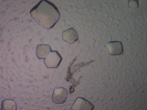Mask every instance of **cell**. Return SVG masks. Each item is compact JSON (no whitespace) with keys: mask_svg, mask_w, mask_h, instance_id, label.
I'll return each instance as SVG.
<instances>
[{"mask_svg":"<svg viewBox=\"0 0 147 110\" xmlns=\"http://www.w3.org/2000/svg\"><path fill=\"white\" fill-rule=\"evenodd\" d=\"M42 7L41 2L30 11L32 17L40 25L47 28L53 27L59 18L60 14L57 8L50 2H46Z\"/></svg>","mask_w":147,"mask_h":110,"instance_id":"1","label":"cell"},{"mask_svg":"<svg viewBox=\"0 0 147 110\" xmlns=\"http://www.w3.org/2000/svg\"><path fill=\"white\" fill-rule=\"evenodd\" d=\"M44 62L48 68H57L60 63L62 58L57 51L51 50L44 58Z\"/></svg>","mask_w":147,"mask_h":110,"instance_id":"2","label":"cell"},{"mask_svg":"<svg viewBox=\"0 0 147 110\" xmlns=\"http://www.w3.org/2000/svg\"><path fill=\"white\" fill-rule=\"evenodd\" d=\"M67 95V91L64 88H57L55 89L54 91L52 100L55 104H63L65 101Z\"/></svg>","mask_w":147,"mask_h":110,"instance_id":"3","label":"cell"},{"mask_svg":"<svg viewBox=\"0 0 147 110\" xmlns=\"http://www.w3.org/2000/svg\"><path fill=\"white\" fill-rule=\"evenodd\" d=\"M94 106L90 102L83 98L78 97L72 105V110H93Z\"/></svg>","mask_w":147,"mask_h":110,"instance_id":"4","label":"cell"},{"mask_svg":"<svg viewBox=\"0 0 147 110\" xmlns=\"http://www.w3.org/2000/svg\"><path fill=\"white\" fill-rule=\"evenodd\" d=\"M107 47L109 54L116 55L122 54L123 52L122 43L119 41H111L107 44Z\"/></svg>","mask_w":147,"mask_h":110,"instance_id":"5","label":"cell"},{"mask_svg":"<svg viewBox=\"0 0 147 110\" xmlns=\"http://www.w3.org/2000/svg\"><path fill=\"white\" fill-rule=\"evenodd\" d=\"M1 110H16V102L11 99L3 101L1 104Z\"/></svg>","mask_w":147,"mask_h":110,"instance_id":"6","label":"cell"}]
</instances>
